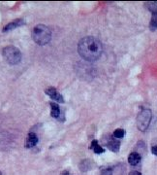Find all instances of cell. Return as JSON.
<instances>
[{
	"mask_svg": "<svg viewBox=\"0 0 157 175\" xmlns=\"http://www.w3.org/2000/svg\"><path fill=\"white\" fill-rule=\"evenodd\" d=\"M78 52L83 59L94 61L101 57L103 46L99 40L95 37L87 36L80 40L78 45Z\"/></svg>",
	"mask_w": 157,
	"mask_h": 175,
	"instance_id": "6da1fadb",
	"label": "cell"
},
{
	"mask_svg": "<svg viewBox=\"0 0 157 175\" xmlns=\"http://www.w3.org/2000/svg\"><path fill=\"white\" fill-rule=\"evenodd\" d=\"M32 38L35 43L43 46L51 41L52 31L50 28L44 24H38L32 30Z\"/></svg>",
	"mask_w": 157,
	"mask_h": 175,
	"instance_id": "7a4b0ae2",
	"label": "cell"
},
{
	"mask_svg": "<svg viewBox=\"0 0 157 175\" xmlns=\"http://www.w3.org/2000/svg\"><path fill=\"white\" fill-rule=\"evenodd\" d=\"M2 56L9 64L16 65L22 61V53L15 46H7L3 49Z\"/></svg>",
	"mask_w": 157,
	"mask_h": 175,
	"instance_id": "3957f363",
	"label": "cell"
},
{
	"mask_svg": "<svg viewBox=\"0 0 157 175\" xmlns=\"http://www.w3.org/2000/svg\"><path fill=\"white\" fill-rule=\"evenodd\" d=\"M151 121V111L149 109H144L137 117V126L141 131H145L149 128Z\"/></svg>",
	"mask_w": 157,
	"mask_h": 175,
	"instance_id": "277c9868",
	"label": "cell"
},
{
	"mask_svg": "<svg viewBox=\"0 0 157 175\" xmlns=\"http://www.w3.org/2000/svg\"><path fill=\"white\" fill-rule=\"evenodd\" d=\"M45 93H46L47 96H48L52 99V100H55V101H56L58 103H64V99H63L62 96L60 93H57V91L55 88H52V87L48 88V89H46Z\"/></svg>",
	"mask_w": 157,
	"mask_h": 175,
	"instance_id": "5b68a950",
	"label": "cell"
},
{
	"mask_svg": "<svg viewBox=\"0 0 157 175\" xmlns=\"http://www.w3.org/2000/svg\"><path fill=\"white\" fill-rule=\"evenodd\" d=\"M50 105H51V107H52V112H51L52 116L53 118H55V119H57V120H59L60 122H63V121H64L65 118H64V116H63V114L61 113L60 108H59V106H58V105H57V103L51 102Z\"/></svg>",
	"mask_w": 157,
	"mask_h": 175,
	"instance_id": "8992f818",
	"label": "cell"
},
{
	"mask_svg": "<svg viewBox=\"0 0 157 175\" xmlns=\"http://www.w3.org/2000/svg\"><path fill=\"white\" fill-rule=\"evenodd\" d=\"M37 143H38V136L36 135V133L29 132L25 139V142H24L25 148H32L34 146H36Z\"/></svg>",
	"mask_w": 157,
	"mask_h": 175,
	"instance_id": "52a82bcc",
	"label": "cell"
},
{
	"mask_svg": "<svg viewBox=\"0 0 157 175\" xmlns=\"http://www.w3.org/2000/svg\"><path fill=\"white\" fill-rule=\"evenodd\" d=\"M107 146H108V148H109V149L111 150V151L117 153V152L119 151L120 143H119V141H117L116 139H115V138H111V139L109 140V141H108Z\"/></svg>",
	"mask_w": 157,
	"mask_h": 175,
	"instance_id": "ba28073f",
	"label": "cell"
},
{
	"mask_svg": "<svg viewBox=\"0 0 157 175\" xmlns=\"http://www.w3.org/2000/svg\"><path fill=\"white\" fill-rule=\"evenodd\" d=\"M23 24V19H15V21L11 22L10 23H8L6 26L3 28V31H8V30H12V29L16 28L18 26H21Z\"/></svg>",
	"mask_w": 157,
	"mask_h": 175,
	"instance_id": "9c48e42d",
	"label": "cell"
},
{
	"mask_svg": "<svg viewBox=\"0 0 157 175\" xmlns=\"http://www.w3.org/2000/svg\"><path fill=\"white\" fill-rule=\"evenodd\" d=\"M141 161V156L138 154V153H136V152H133V153H131L129 155V157H128V163L129 164H131V166H137Z\"/></svg>",
	"mask_w": 157,
	"mask_h": 175,
	"instance_id": "30bf717a",
	"label": "cell"
},
{
	"mask_svg": "<svg viewBox=\"0 0 157 175\" xmlns=\"http://www.w3.org/2000/svg\"><path fill=\"white\" fill-rule=\"evenodd\" d=\"M149 28L152 31L157 29V13H152V16H151V19L149 23Z\"/></svg>",
	"mask_w": 157,
	"mask_h": 175,
	"instance_id": "8fae6325",
	"label": "cell"
},
{
	"mask_svg": "<svg viewBox=\"0 0 157 175\" xmlns=\"http://www.w3.org/2000/svg\"><path fill=\"white\" fill-rule=\"evenodd\" d=\"M145 7L148 8L151 13H157V2H146Z\"/></svg>",
	"mask_w": 157,
	"mask_h": 175,
	"instance_id": "7c38bea8",
	"label": "cell"
},
{
	"mask_svg": "<svg viewBox=\"0 0 157 175\" xmlns=\"http://www.w3.org/2000/svg\"><path fill=\"white\" fill-rule=\"evenodd\" d=\"M124 135H125V131L122 128H117L114 132V136L115 138H122Z\"/></svg>",
	"mask_w": 157,
	"mask_h": 175,
	"instance_id": "4fadbf2b",
	"label": "cell"
},
{
	"mask_svg": "<svg viewBox=\"0 0 157 175\" xmlns=\"http://www.w3.org/2000/svg\"><path fill=\"white\" fill-rule=\"evenodd\" d=\"M112 168H105L103 169L101 175H112Z\"/></svg>",
	"mask_w": 157,
	"mask_h": 175,
	"instance_id": "5bb4252c",
	"label": "cell"
},
{
	"mask_svg": "<svg viewBox=\"0 0 157 175\" xmlns=\"http://www.w3.org/2000/svg\"><path fill=\"white\" fill-rule=\"evenodd\" d=\"M93 150H94V152H95L96 154H101V153L104 152V149H103L101 146H99V145H97V146H96L94 149H93Z\"/></svg>",
	"mask_w": 157,
	"mask_h": 175,
	"instance_id": "9a60e30c",
	"label": "cell"
},
{
	"mask_svg": "<svg viewBox=\"0 0 157 175\" xmlns=\"http://www.w3.org/2000/svg\"><path fill=\"white\" fill-rule=\"evenodd\" d=\"M151 152H152L153 155L157 156V145H155V146H153L152 148H151Z\"/></svg>",
	"mask_w": 157,
	"mask_h": 175,
	"instance_id": "2e32d148",
	"label": "cell"
},
{
	"mask_svg": "<svg viewBox=\"0 0 157 175\" xmlns=\"http://www.w3.org/2000/svg\"><path fill=\"white\" fill-rule=\"evenodd\" d=\"M97 145H98V142L96 141V140H93L92 143H91V149H94L97 146Z\"/></svg>",
	"mask_w": 157,
	"mask_h": 175,
	"instance_id": "e0dca14e",
	"label": "cell"
},
{
	"mask_svg": "<svg viewBox=\"0 0 157 175\" xmlns=\"http://www.w3.org/2000/svg\"><path fill=\"white\" fill-rule=\"evenodd\" d=\"M129 175H142L139 171H131L129 173Z\"/></svg>",
	"mask_w": 157,
	"mask_h": 175,
	"instance_id": "ac0fdd59",
	"label": "cell"
},
{
	"mask_svg": "<svg viewBox=\"0 0 157 175\" xmlns=\"http://www.w3.org/2000/svg\"><path fill=\"white\" fill-rule=\"evenodd\" d=\"M61 175H70V174H69V172H68V171H63L61 173Z\"/></svg>",
	"mask_w": 157,
	"mask_h": 175,
	"instance_id": "d6986e66",
	"label": "cell"
}]
</instances>
